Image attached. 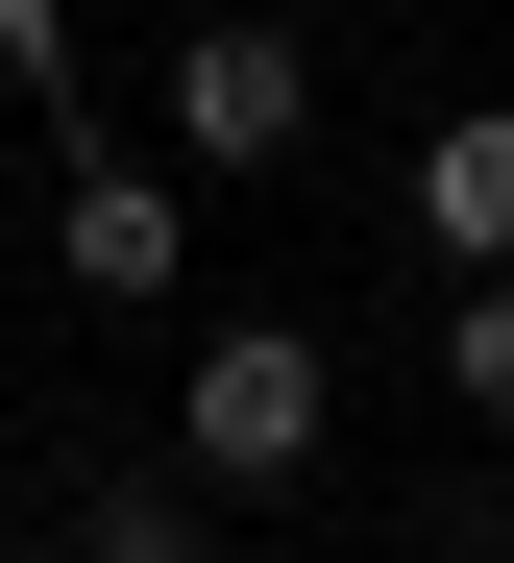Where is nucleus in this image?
Segmentation results:
<instances>
[{
  "instance_id": "1",
  "label": "nucleus",
  "mask_w": 514,
  "mask_h": 563,
  "mask_svg": "<svg viewBox=\"0 0 514 563\" xmlns=\"http://www.w3.org/2000/svg\"><path fill=\"white\" fill-rule=\"evenodd\" d=\"M172 441H196V490H319V441H343L319 319H221V343L172 367Z\"/></svg>"
},
{
  "instance_id": "2",
  "label": "nucleus",
  "mask_w": 514,
  "mask_h": 563,
  "mask_svg": "<svg viewBox=\"0 0 514 563\" xmlns=\"http://www.w3.org/2000/svg\"><path fill=\"white\" fill-rule=\"evenodd\" d=\"M294 123H319V49H294L270 0H221V25L172 49V147H196V172H270Z\"/></svg>"
},
{
  "instance_id": "3",
  "label": "nucleus",
  "mask_w": 514,
  "mask_h": 563,
  "mask_svg": "<svg viewBox=\"0 0 514 563\" xmlns=\"http://www.w3.org/2000/svg\"><path fill=\"white\" fill-rule=\"evenodd\" d=\"M50 269H74V295H123V319H147L172 269H196V197H172V172H123V147H98L74 197H50Z\"/></svg>"
},
{
  "instance_id": "4",
  "label": "nucleus",
  "mask_w": 514,
  "mask_h": 563,
  "mask_svg": "<svg viewBox=\"0 0 514 563\" xmlns=\"http://www.w3.org/2000/svg\"><path fill=\"white\" fill-rule=\"evenodd\" d=\"M417 245H441V269H514V99L417 123Z\"/></svg>"
},
{
  "instance_id": "5",
  "label": "nucleus",
  "mask_w": 514,
  "mask_h": 563,
  "mask_svg": "<svg viewBox=\"0 0 514 563\" xmlns=\"http://www.w3.org/2000/svg\"><path fill=\"white\" fill-rule=\"evenodd\" d=\"M441 393L514 441V269H466V319H441Z\"/></svg>"
},
{
  "instance_id": "6",
  "label": "nucleus",
  "mask_w": 514,
  "mask_h": 563,
  "mask_svg": "<svg viewBox=\"0 0 514 563\" xmlns=\"http://www.w3.org/2000/svg\"><path fill=\"white\" fill-rule=\"evenodd\" d=\"M74 563H196V490H98V515H74Z\"/></svg>"
},
{
  "instance_id": "7",
  "label": "nucleus",
  "mask_w": 514,
  "mask_h": 563,
  "mask_svg": "<svg viewBox=\"0 0 514 563\" xmlns=\"http://www.w3.org/2000/svg\"><path fill=\"white\" fill-rule=\"evenodd\" d=\"M50 49H74V0H0V74H50Z\"/></svg>"
}]
</instances>
